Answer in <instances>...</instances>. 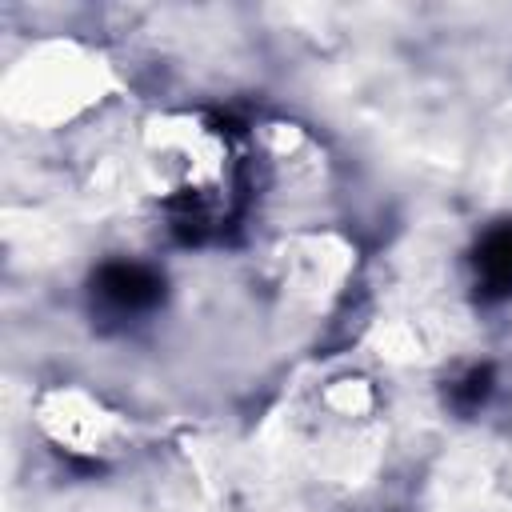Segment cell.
Listing matches in <instances>:
<instances>
[{
    "instance_id": "1",
    "label": "cell",
    "mask_w": 512,
    "mask_h": 512,
    "mask_svg": "<svg viewBox=\"0 0 512 512\" xmlns=\"http://www.w3.org/2000/svg\"><path fill=\"white\" fill-rule=\"evenodd\" d=\"M164 284L156 272H148L144 264H104L96 272V296L116 308V312H144L160 300Z\"/></svg>"
},
{
    "instance_id": "2",
    "label": "cell",
    "mask_w": 512,
    "mask_h": 512,
    "mask_svg": "<svg viewBox=\"0 0 512 512\" xmlns=\"http://www.w3.org/2000/svg\"><path fill=\"white\" fill-rule=\"evenodd\" d=\"M476 280L488 300L512 296V224L492 228L476 244Z\"/></svg>"
},
{
    "instance_id": "3",
    "label": "cell",
    "mask_w": 512,
    "mask_h": 512,
    "mask_svg": "<svg viewBox=\"0 0 512 512\" xmlns=\"http://www.w3.org/2000/svg\"><path fill=\"white\" fill-rule=\"evenodd\" d=\"M488 392H492V368H472V372L456 384V400H460L464 408H476Z\"/></svg>"
}]
</instances>
